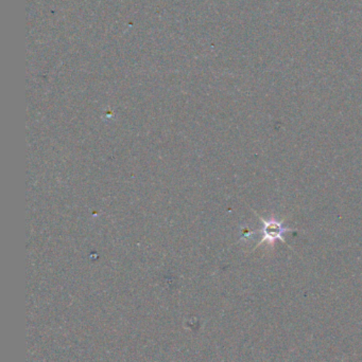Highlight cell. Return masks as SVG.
I'll list each match as a JSON object with an SVG mask.
<instances>
[{"label":"cell","mask_w":362,"mask_h":362,"mask_svg":"<svg viewBox=\"0 0 362 362\" xmlns=\"http://www.w3.org/2000/svg\"><path fill=\"white\" fill-rule=\"evenodd\" d=\"M261 219L264 223V236L261 242H259V244H257L256 248L263 244L274 245V243L278 240L285 243L283 234L286 233V232L293 231V229L285 227L282 221H278L276 219L272 218L269 219V221H265L261 217Z\"/></svg>","instance_id":"cell-1"}]
</instances>
